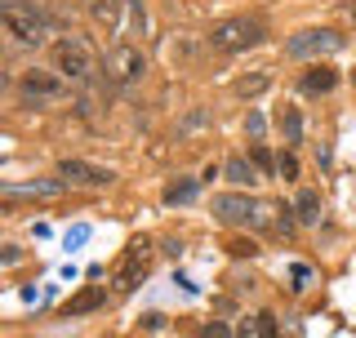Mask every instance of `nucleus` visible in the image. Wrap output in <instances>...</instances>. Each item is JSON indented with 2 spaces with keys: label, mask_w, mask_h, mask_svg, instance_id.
Returning <instances> with one entry per match:
<instances>
[{
  "label": "nucleus",
  "mask_w": 356,
  "mask_h": 338,
  "mask_svg": "<svg viewBox=\"0 0 356 338\" xmlns=\"http://www.w3.org/2000/svg\"><path fill=\"white\" fill-rule=\"evenodd\" d=\"M263 40H267V18H259V14L222 18V22H214V31H209V49L214 54H245Z\"/></svg>",
  "instance_id": "1"
},
{
  "label": "nucleus",
  "mask_w": 356,
  "mask_h": 338,
  "mask_svg": "<svg viewBox=\"0 0 356 338\" xmlns=\"http://www.w3.org/2000/svg\"><path fill=\"white\" fill-rule=\"evenodd\" d=\"M0 22H5V36L18 45V49H40L44 45V31H49V22L36 5H18V0H5V9H0Z\"/></svg>",
  "instance_id": "2"
},
{
  "label": "nucleus",
  "mask_w": 356,
  "mask_h": 338,
  "mask_svg": "<svg viewBox=\"0 0 356 338\" xmlns=\"http://www.w3.org/2000/svg\"><path fill=\"white\" fill-rule=\"evenodd\" d=\"M339 49H343V31H334V27H303L285 40V58L307 63V67L312 58H325V54H339Z\"/></svg>",
  "instance_id": "3"
},
{
  "label": "nucleus",
  "mask_w": 356,
  "mask_h": 338,
  "mask_svg": "<svg viewBox=\"0 0 356 338\" xmlns=\"http://www.w3.org/2000/svg\"><path fill=\"white\" fill-rule=\"evenodd\" d=\"M147 267H152V236H134L125 245V254H120V263H116V276H111L116 294L138 289L143 280H147Z\"/></svg>",
  "instance_id": "4"
},
{
  "label": "nucleus",
  "mask_w": 356,
  "mask_h": 338,
  "mask_svg": "<svg viewBox=\"0 0 356 338\" xmlns=\"http://www.w3.org/2000/svg\"><path fill=\"white\" fill-rule=\"evenodd\" d=\"M54 178H63L67 187H111L116 183V169L94 165V161H76V156H63L54 165Z\"/></svg>",
  "instance_id": "5"
},
{
  "label": "nucleus",
  "mask_w": 356,
  "mask_h": 338,
  "mask_svg": "<svg viewBox=\"0 0 356 338\" xmlns=\"http://www.w3.org/2000/svg\"><path fill=\"white\" fill-rule=\"evenodd\" d=\"M209 214L222 223V227H250L254 214H259V196H245V191H218L209 200Z\"/></svg>",
  "instance_id": "6"
},
{
  "label": "nucleus",
  "mask_w": 356,
  "mask_h": 338,
  "mask_svg": "<svg viewBox=\"0 0 356 338\" xmlns=\"http://www.w3.org/2000/svg\"><path fill=\"white\" fill-rule=\"evenodd\" d=\"M49 58H54V72L63 76V81H89V76H94V58H89V49L81 40H58L49 49Z\"/></svg>",
  "instance_id": "7"
},
{
  "label": "nucleus",
  "mask_w": 356,
  "mask_h": 338,
  "mask_svg": "<svg viewBox=\"0 0 356 338\" xmlns=\"http://www.w3.org/2000/svg\"><path fill=\"white\" fill-rule=\"evenodd\" d=\"M18 94L27 98L31 107H44V103H54V98L67 94V81L58 72H36V67H31V72L18 76Z\"/></svg>",
  "instance_id": "8"
},
{
  "label": "nucleus",
  "mask_w": 356,
  "mask_h": 338,
  "mask_svg": "<svg viewBox=\"0 0 356 338\" xmlns=\"http://www.w3.org/2000/svg\"><path fill=\"white\" fill-rule=\"evenodd\" d=\"M107 76L116 85H138L143 76H147V58H143V49H134V45H120V49L107 54Z\"/></svg>",
  "instance_id": "9"
},
{
  "label": "nucleus",
  "mask_w": 356,
  "mask_h": 338,
  "mask_svg": "<svg viewBox=\"0 0 356 338\" xmlns=\"http://www.w3.org/2000/svg\"><path fill=\"white\" fill-rule=\"evenodd\" d=\"M339 67L334 63H312V67H303V76H298V94L303 98H325V94H334L339 89Z\"/></svg>",
  "instance_id": "10"
},
{
  "label": "nucleus",
  "mask_w": 356,
  "mask_h": 338,
  "mask_svg": "<svg viewBox=\"0 0 356 338\" xmlns=\"http://www.w3.org/2000/svg\"><path fill=\"white\" fill-rule=\"evenodd\" d=\"M98 307H107V289H103V285H85L81 294L67 298L63 316H89V312H98Z\"/></svg>",
  "instance_id": "11"
},
{
  "label": "nucleus",
  "mask_w": 356,
  "mask_h": 338,
  "mask_svg": "<svg viewBox=\"0 0 356 338\" xmlns=\"http://www.w3.org/2000/svg\"><path fill=\"white\" fill-rule=\"evenodd\" d=\"M63 191H67V183H63V178H36V183H9L5 187V196L9 200H14V196H63Z\"/></svg>",
  "instance_id": "12"
},
{
  "label": "nucleus",
  "mask_w": 356,
  "mask_h": 338,
  "mask_svg": "<svg viewBox=\"0 0 356 338\" xmlns=\"http://www.w3.org/2000/svg\"><path fill=\"white\" fill-rule=\"evenodd\" d=\"M294 214H298V227H321L325 205H321L316 191H298V196H294Z\"/></svg>",
  "instance_id": "13"
},
{
  "label": "nucleus",
  "mask_w": 356,
  "mask_h": 338,
  "mask_svg": "<svg viewBox=\"0 0 356 338\" xmlns=\"http://www.w3.org/2000/svg\"><path fill=\"white\" fill-rule=\"evenodd\" d=\"M276 125H281V134H285V147H298V143H303V111H298L294 103H281Z\"/></svg>",
  "instance_id": "14"
},
{
  "label": "nucleus",
  "mask_w": 356,
  "mask_h": 338,
  "mask_svg": "<svg viewBox=\"0 0 356 338\" xmlns=\"http://www.w3.org/2000/svg\"><path fill=\"white\" fill-rule=\"evenodd\" d=\"M222 174H227L232 178V183H236V187H254V183H259V169H254L250 161H245V156H232V161H222Z\"/></svg>",
  "instance_id": "15"
},
{
  "label": "nucleus",
  "mask_w": 356,
  "mask_h": 338,
  "mask_svg": "<svg viewBox=\"0 0 356 338\" xmlns=\"http://www.w3.org/2000/svg\"><path fill=\"white\" fill-rule=\"evenodd\" d=\"M200 191V178H178V183L165 187V205H192Z\"/></svg>",
  "instance_id": "16"
},
{
  "label": "nucleus",
  "mask_w": 356,
  "mask_h": 338,
  "mask_svg": "<svg viewBox=\"0 0 356 338\" xmlns=\"http://www.w3.org/2000/svg\"><path fill=\"white\" fill-rule=\"evenodd\" d=\"M276 178H285V183H298V178H303V165H298L294 147H285L281 156H276Z\"/></svg>",
  "instance_id": "17"
},
{
  "label": "nucleus",
  "mask_w": 356,
  "mask_h": 338,
  "mask_svg": "<svg viewBox=\"0 0 356 338\" xmlns=\"http://www.w3.org/2000/svg\"><path fill=\"white\" fill-rule=\"evenodd\" d=\"M250 165L259 169L263 178H272V174H276V152L263 147V143H254V147H250Z\"/></svg>",
  "instance_id": "18"
},
{
  "label": "nucleus",
  "mask_w": 356,
  "mask_h": 338,
  "mask_svg": "<svg viewBox=\"0 0 356 338\" xmlns=\"http://www.w3.org/2000/svg\"><path fill=\"white\" fill-rule=\"evenodd\" d=\"M267 85H272V76H267V72H254V76H245V81L236 85V94L241 98H259Z\"/></svg>",
  "instance_id": "19"
},
{
  "label": "nucleus",
  "mask_w": 356,
  "mask_h": 338,
  "mask_svg": "<svg viewBox=\"0 0 356 338\" xmlns=\"http://www.w3.org/2000/svg\"><path fill=\"white\" fill-rule=\"evenodd\" d=\"M307 285H312V263H289V289L303 294Z\"/></svg>",
  "instance_id": "20"
},
{
  "label": "nucleus",
  "mask_w": 356,
  "mask_h": 338,
  "mask_svg": "<svg viewBox=\"0 0 356 338\" xmlns=\"http://www.w3.org/2000/svg\"><path fill=\"white\" fill-rule=\"evenodd\" d=\"M254 325H259V338H281V325H276V312L263 307L259 316H254Z\"/></svg>",
  "instance_id": "21"
},
{
  "label": "nucleus",
  "mask_w": 356,
  "mask_h": 338,
  "mask_svg": "<svg viewBox=\"0 0 356 338\" xmlns=\"http://www.w3.org/2000/svg\"><path fill=\"white\" fill-rule=\"evenodd\" d=\"M263 134H267V120L259 116V111H250V116H245V138H250V143H259Z\"/></svg>",
  "instance_id": "22"
},
{
  "label": "nucleus",
  "mask_w": 356,
  "mask_h": 338,
  "mask_svg": "<svg viewBox=\"0 0 356 338\" xmlns=\"http://www.w3.org/2000/svg\"><path fill=\"white\" fill-rule=\"evenodd\" d=\"M200 338H236V330H227L222 321H209V325H200Z\"/></svg>",
  "instance_id": "23"
},
{
  "label": "nucleus",
  "mask_w": 356,
  "mask_h": 338,
  "mask_svg": "<svg viewBox=\"0 0 356 338\" xmlns=\"http://www.w3.org/2000/svg\"><path fill=\"white\" fill-rule=\"evenodd\" d=\"M227 254H236V258H254V254H259V241H227Z\"/></svg>",
  "instance_id": "24"
},
{
  "label": "nucleus",
  "mask_w": 356,
  "mask_h": 338,
  "mask_svg": "<svg viewBox=\"0 0 356 338\" xmlns=\"http://www.w3.org/2000/svg\"><path fill=\"white\" fill-rule=\"evenodd\" d=\"M18 258H22V250H18V245H5V250H0V263H5V267H14Z\"/></svg>",
  "instance_id": "25"
},
{
  "label": "nucleus",
  "mask_w": 356,
  "mask_h": 338,
  "mask_svg": "<svg viewBox=\"0 0 356 338\" xmlns=\"http://www.w3.org/2000/svg\"><path fill=\"white\" fill-rule=\"evenodd\" d=\"M236 338H259V325H254V321H241V330H236Z\"/></svg>",
  "instance_id": "26"
},
{
  "label": "nucleus",
  "mask_w": 356,
  "mask_h": 338,
  "mask_svg": "<svg viewBox=\"0 0 356 338\" xmlns=\"http://www.w3.org/2000/svg\"><path fill=\"white\" fill-rule=\"evenodd\" d=\"M352 85H356V67H352Z\"/></svg>",
  "instance_id": "27"
}]
</instances>
